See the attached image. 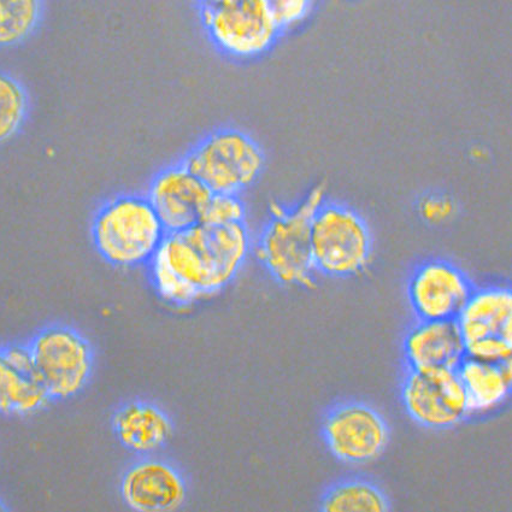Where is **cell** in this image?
Listing matches in <instances>:
<instances>
[{"label":"cell","instance_id":"cell-12","mask_svg":"<svg viewBox=\"0 0 512 512\" xmlns=\"http://www.w3.org/2000/svg\"><path fill=\"white\" fill-rule=\"evenodd\" d=\"M120 493L129 509L164 512L181 508L186 502L184 475L166 459L144 456L122 475Z\"/></svg>","mask_w":512,"mask_h":512},{"label":"cell","instance_id":"cell-18","mask_svg":"<svg viewBox=\"0 0 512 512\" xmlns=\"http://www.w3.org/2000/svg\"><path fill=\"white\" fill-rule=\"evenodd\" d=\"M320 509L326 512H385L391 510V503L376 482L352 476L335 482L323 493Z\"/></svg>","mask_w":512,"mask_h":512},{"label":"cell","instance_id":"cell-4","mask_svg":"<svg viewBox=\"0 0 512 512\" xmlns=\"http://www.w3.org/2000/svg\"><path fill=\"white\" fill-rule=\"evenodd\" d=\"M311 253L317 274L333 279L358 278L373 263L372 229L357 210L326 199L311 225Z\"/></svg>","mask_w":512,"mask_h":512},{"label":"cell","instance_id":"cell-15","mask_svg":"<svg viewBox=\"0 0 512 512\" xmlns=\"http://www.w3.org/2000/svg\"><path fill=\"white\" fill-rule=\"evenodd\" d=\"M113 429L120 444L141 457L155 455L173 435V423L166 411L144 400H133L117 409Z\"/></svg>","mask_w":512,"mask_h":512},{"label":"cell","instance_id":"cell-24","mask_svg":"<svg viewBox=\"0 0 512 512\" xmlns=\"http://www.w3.org/2000/svg\"><path fill=\"white\" fill-rule=\"evenodd\" d=\"M5 509L7 508H5L4 503L0 500V511H4Z\"/></svg>","mask_w":512,"mask_h":512},{"label":"cell","instance_id":"cell-5","mask_svg":"<svg viewBox=\"0 0 512 512\" xmlns=\"http://www.w3.org/2000/svg\"><path fill=\"white\" fill-rule=\"evenodd\" d=\"M182 161L211 192L235 196L255 185L266 167L261 145L250 134L233 127L205 135Z\"/></svg>","mask_w":512,"mask_h":512},{"label":"cell","instance_id":"cell-2","mask_svg":"<svg viewBox=\"0 0 512 512\" xmlns=\"http://www.w3.org/2000/svg\"><path fill=\"white\" fill-rule=\"evenodd\" d=\"M325 200V186L317 185L293 207L279 203L270 205L269 219L252 249L258 262L280 285L315 286L317 273L311 253V225Z\"/></svg>","mask_w":512,"mask_h":512},{"label":"cell","instance_id":"cell-10","mask_svg":"<svg viewBox=\"0 0 512 512\" xmlns=\"http://www.w3.org/2000/svg\"><path fill=\"white\" fill-rule=\"evenodd\" d=\"M473 291L469 276L440 258L419 264L408 282L410 308L421 321H456Z\"/></svg>","mask_w":512,"mask_h":512},{"label":"cell","instance_id":"cell-6","mask_svg":"<svg viewBox=\"0 0 512 512\" xmlns=\"http://www.w3.org/2000/svg\"><path fill=\"white\" fill-rule=\"evenodd\" d=\"M208 37L228 58L250 61L267 54L280 29L266 0H214L203 11Z\"/></svg>","mask_w":512,"mask_h":512},{"label":"cell","instance_id":"cell-11","mask_svg":"<svg viewBox=\"0 0 512 512\" xmlns=\"http://www.w3.org/2000/svg\"><path fill=\"white\" fill-rule=\"evenodd\" d=\"M211 194L203 181L180 161L153 176L145 196L167 232H175L202 221Z\"/></svg>","mask_w":512,"mask_h":512},{"label":"cell","instance_id":"cell-21","mask_svg":"<svg viewBox=\"0 0 512 512\" xmlns=\"http://www.w3.org/2000/svg\"><path fill=\"white\" fill-rule=\"evenodd\" d=\"M246 222V208L240 196L213 193L205 207L202 221L209 226H229Z\"/></svg>","mask_w":512,"mask_h":512},{"label":"cell","instance_id":"cell-9","mask_svg":"<svg viewBox=\"0 0 512 512\" xmlns=\"http://www.w3.org/2000/svg\"><path fill=\"white\" fill-rule=\"evenodd\" d=\"M400 400L411 420L432 431L455 428L469 417L457 369L406 370Z\"/></svg>","mask_w":512,"mask_h":512},{"label":"cell","instance_id":"cell-16","mask_svg":"<svg viewBox=\"0 0 512 512\" xmlns=\"http://www.w3.org/2000/svg\"><path fill=\"white\" fill-rule=\"evenodd\" d=\"M470 416L494 413L511 394V361L490 363L467 356L457 368Z\"/></svg>","mask_w":512,"mask_h":512},{"label":"cell","instance_id":"cell-23","mask_svg":"<svg viewBox=\"0 0 512 512\" xmlns=\"http://www.w3.org/2000/svg\"><path fill=\"white\" fill-rule=\"evenodd\" d=\"M280 31L302 20L310 7V0H266Z\"/></svg>","mask_w":512,"mask_h":512},{"label":"cell","instance_id":"cell-22","mask_svg":"<svg viewBox=\"0 0 512 512\" xmlns=\"http://www.w3.org/2000/svg\"><path fill=\"white\" fill-rule=\"evenodd\" d=\"M455 199L445 193H428L417 203V214L420 219L431 226H443L457 214Z\"/></svg>","mask_w":512,"mask_h":512},{"label":"cell","instance_id":"cell-20","mask_svg":"<svg viewBox=\"0 0 512 512\" xmlns=\"http://www.w3.org/2000/svg\"><path fill=\"white\" fill-rule=\"evenodd\" d=\"M28 114L27 88L16 76L0 70V144L20 133Z\"/></svg>","mask_w":512,"mask_h":512},{"label":"cell","instance_id":"cell-13","mask_svg":"<svg viewBox=\"0 0 512 512\" xmlns=\"http://www.w3.org/2000/svg\"><path fill=\"white\" fill-rule=\"evenodd\" d=\"M403 355L408 369L456 370L467 357L466 343L456 321L417 320L405 334Z\"/></svg>","mask_w":512,"mask_h":512},{"label":"cell","instance_id":"cell-17","mask_svg":"<svg viewBox=\"0 0 512 512\" xmlns=\"http://www.w3.org/2000/svg\"><path fill=\"white\" fill-rule=\"evenodd\" d=\"M51 398L33 370L17 367L0 349V414L28 416L38 413Z\"/></svg>","mask_w":512,"mask_h":512},{"label":"cell","instance_id":"cell-1","mask_svg":"<svg viewBox=\"0 0 512 512\" xmlns=\"http://www.w3.org/2000/svg\"><path fill=\"white\" fill-rule=\"evenodd\" d=\"M252 247L246 222L229 226L198 223L167 232L147 264L152 285L167 304L190 308L231 285Z\"/></svg>","mask_w":512,"mask_h":512},{"label":"cell","instance_id":"cell-8","mask_svg":"<svg viewBox=\"0 0 512 512\" xmlns=\"http://www.w3.org/2000/svg\"><path fill=\"white\" fill-rule=\"evenodd\" d=\"M322 438L331 455L347 466H367L378 461L390 444V426L373 405L344 400L327 411Z\"/></svg>","mask_w":512,"mask_h":512},{"label":"cell","instance_id":"cell-7","mask_svg":"<svg viewBox=\"0 0 512 512\" xmlns=\"http://www.w3.org/2000/svg\"><path fill=\"white\" fill-rule=\"evenodd\" d=\"M34 374L51 399H70L85 390L93 372V350L76 329H41L28 344Z\"/></svg>","mask_w":512,"mask_h":512},{"label":"cell","instance_id":"cell-3","mask_svg":"<svg viewBox=\"0 0 512 512\" xmlns=\"http://www.w3.org/2000/svg\"><path fill=\"white\" fill-rule=\"evenodd\" d=\"M167 229L145 194H119L93 217L92 240L111 266L135 268L149 264Z\"/></svg>","mask_w":512,"mask_h":512},{"label":"cell","instance_id":"cell-14","mask_svg":"<svg viewBox=\"0 0 512 512\" xmlns=\"http://www.w3.org/2000/svg\"><path fill=\"white\" fill-rule=\"evenodd\" d=\"M466 346L482 340L511 341L512 293L506 286L474 288L456 319Z\"/></svg>","mask_w":512,"mask_h":512},{"label":"cell","instance_id":"cell-19","mask_svg":"<svg viewBox=\"0 0 512 512\" xmlns=\"http://www.w3.org/2000/svg\"><path fill=\"white\" fill-rule=\"evenodd\" d=\"M45 0H0V50L31 40L43 25Z\"/></svg>","mask_w":512,"mask_h":512}]
</instances>
